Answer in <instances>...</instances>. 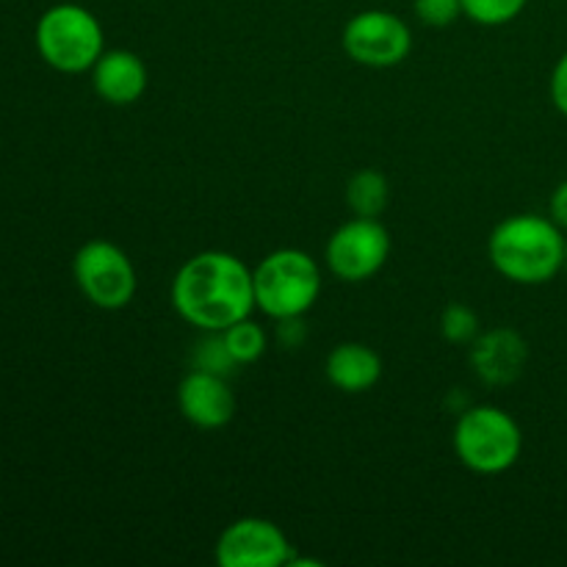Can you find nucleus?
<instances>
[{
  "label": "nucleus",
  "mask_w": 567,
  "mask_h": 567,
  "mask_svg": "<svg viewBox=\"0 0 567 567\" xmlns=\"http://www.w3.org/2000/svg\"><path fill=\"white\" fill-rule=\"evenodd\" d=\"M255 310L275 321L302 319L321 293V269L308 252L275 249L252 269Z\"/></svg>",
  "instance_id": "nucleus-3"
},
{
  "label": "nucleus",
  "mask_w": 567,
  "mask_h": 567,
  "mask_svg": "<svg viewBox=\"0 0 567 567\" xmlns=\"http://www.w3.org/2000/svg\"><path fill=\"white\" fill-rule=\"evenodd\" d=\"M177 408L197 430H221L236 415V393L225 374L197 365L177 385Z\"/></svg>",
  "instance_id": "nucleus-10"
},
{
  "label": "nucleus",
  "mask_w": 567,
  "mask_h": 567,
  "mask_svg": "<svg viewBox=\"0 0 567 567\" xmlns=\"http://www.w3.org/2000/svg\"><path fill=\"white\" fill-rule=\"evenodd\" d=\"M172 308L194 330L219 336L252 316V269L238 255L221 249L192 255L172 280Z\"/></svg>",
  "instance_id": "nucleus-1"
},
{
  "label": "nucleus",
  "mask_w": 567,
  "mask_h": 567,
  "mask_svg": "<svg viewBox=\"0 0 567 567\" xmlns=\"http://www.w3.org/2000/svg\"><path fill=\"white\" fill-rule=\"evenodd\" d=\"M391 203V186L388 177L377 169H360L347 183V205L352 216H369L380 219Z\"/></svg>",
  "instance_id": "nucleus-14"
},
{
  "label": "nucleus",
  "mask_w": 567,
  "mask_h": 567,
  "mask_svg": "<svg viewBox=\"0 0 567 567\" xmlns=\"http://www.w3.org/2000/svg\"><path fill=\"white\" fill-rule=\"evenodd\" d=\"M324 258L338 280L365 282L380 275L391 258V233L380 219L352 216L330 236Z\"/></svg>",
  "instance_id": "nucleus-8"
},
{
  "label": "nucleus",
  "mask_w": 567,
  "mask_h": 567,
  "mask_svg": "<svg viewBox=\"0 0 567 567\" xmlns=\"http://www.w3.org/2000/svg\"><path fill=\"white\" fill-rule=\"evenodd\" d=\"M413 11L424 25L449 28L463 17V0H413Z\"/></svg>",
  "instance_id": "nucleus-18"
},
{
  "label": "nucleus",
  "mask_w": 567,
  "mask_h": 567,
  "mask_svg": "<svg viewBox=\"0 0 567 567\" xmlns=\"http://www.w3.org/2000/svg\"><path fill=\"white\" fill-rule=\"evenodd\" d=\"M563 227L551 216L515 214L498 221L487 238L491 264L515 286H546L565 266Z\"/></svg>",
  "instance_id": "nucleus-2"
},
{
  "label": "nucleus",
  "mask_w": 567,
  "mask_h": 567,
  "mask_svg": "<svg viewBox=\"0 0 567 567\" xmlns=\"http://www.w3.org/2000/svg\"><path fill=\"white\" fill-rule=\"evenodd\" d=\"M529 363V343L513 327H496L471 343V365L485 385H513Z\"/></svg>",
  "instance_id": "nucleus-11"
},
{
  "label": "nucleus",
  "mask_w": 567,
  "mask_h": 567,
  "mask_svg": "<svg viewBox=\"0 0 567 567\" xmlns=\"http://www.w3.org/2000/svg\"><path fill=\"white\" fill-rule=\"evenodd\" d=\"M78 291L100 310H122L133 302L138 288L136 266L127 252L105 238L86 241L72 260Z\"/></svg>",
  "instance_id": "nucleus-6"
},
{
  "label": "nucleus",
  "mask_w": 567,
  "mask_h": 567,
  "mask_svg": "<svg viewBox=\"0 0 567 567\" xmlns=\"http://www.w3.org/2000/svg\"><path fill=\"white\" fill-rule=\"evenodd\" d=\"M221 347L230 354V360L236 365H249L258 363L266 354V347H269V338H266L264 327L255 324L252 319H241L233 327H227L225 332H219Z\"/></svg>",
  "instance_id": "nucleus-15"
},
{
  "label": "nucleus",
  "mask_w": 567,
  "mask_h": 567,
  "mask_svg": "<svg viewBox=\"0 0 567 567\" xmlns=\"http://www.w3.org/2000/svg\"><path fill=\"white\" fill-rule=\"evenodd\" d=\"M441 332L449 343H457V347L474 343L480 336V316L463 302L446 305L441 313Z\"/></svg>",
  "instance_id": "nucleus-17"
},
{
  "label": "nucleus",
  "mask_w": 567,
  "mask_h": 567,
  "mask_svg": "<svg viewBox=\"0 0 567 567\" xmlns=\"http://www.w3.org/2000/svg\"><path fill=\"white\" fill-rule=\"evenodd\" d=\"M460 463L480 476H498L513 468L524 452L520 424L496 404H476L463 410L452 435Z\"/></svg>",
  "instance_id": "nucleus-4"
},
{
  "label": "nucleus",
  "mask_w": 567,
  "mask_h": 567,
  "mask_svg": "<svg viewBox=\"0 0 567 567\" xmlns=\"http://www.w3.org/2000/svg\"><path fill=\"white\" fill-rule=\"evenodd\" d=\"M563 271L567 275V241H565V266H563Z\"/></svg>",
  "instance_id": "nucleus-21"
},
{
  "label": "nucleus",
  "mask_w": 567,
  "mask_h": 567,
  "mask_svg": "<svg viewBox=\"0 0 567 567\" xmlns=\"http://www.w3.org/2000/svg\"><path fill=\"white\" fill-rule=\"evenodd\" d=\"M37 50L48 66L64 75L89 72L105 50L103 25L81 3H55L39 17Z\"/></svg>",
  "instance_id": "nucleus-5"
},
{
  "label": "nucleus",
  "mask_w": 567,
  "mask_h": 567,
  "mask_svg": "<svg viewBox=\"0 0 567 567\" xmlns=\"http://www.w3.org/2000/svg\"><path fill=\"white\" fill-rule=\"evenodd\" d=\"M548 216H551L563 230H567V181L559 183L551 192V199H548Z\"/></svg>",
  "instance_id": "nucleus-20"
},
{
  "label": "nucleus",
  "mask_w": 567,
  "mask_h": 567,
  "mask_svg": "<svg viewBox=\"0 0 567 567\" xmlns=\"http://www.w3.org/2000/svg\"><path fill=\"white\" fill-rule=\"evenodd\" d=\"M341 48L354 64L369 70H391L413 50V33L402 17L385 9H365L343 25Z\"/></svg>",
  "instance_id": "nucleus-7"
},
{
  "label": "nucleus",
  "mask_w": 567,
  "mask_h": 567,
  "mask_svg": "<svg viewBox=\"0 0 567 567\" xmlns=\"http://www.w3.org/2000/svg\"><path fill=\"white\" fill-rule=\"evenodd\" d=\"M529 0H463V17L485 28L507 25L524 14Z\"/></svg>",
  "instance_id": "nucleus-16"
},
{
  "label": "nucleus",
  "mask_w": 567,
  "mask_h": 567,
  "mask_svg": "<svg viewBox=\"0 0 567 567\" xmlns=\"http://www.w3.org/2000/svg\"><path fill=\"white\" fill-rule=\"evenodd\" d=\"M214 554L221 567H280L293 559V546L275 520L247 515L221 529Z\"/></svg>",
  "instance_id": "nucleus-9"
},
{
  "label": "nucleus",
  "mask_w": 567,
  "mask_h": 567,
  "mask_svg": "<svg viewBox=\"0 0 567 567\" xmlns=\"http://www.w3.org/2000/svg\"><path fill=\"white\" fill-rule=\"evenodd\" d=\"M89 72H92V86L94 92H97V97L103 100V103L116 105V109L138 103V100L144 97V92H147V64H144L142 55H136L133 50H103L97 64Z\"/></svg>",
  "instance_id": "nucleus-12"
},
{
  "label": "nucleus",
  "mask_w": 567,
  "mask_h": 567,
  "mask_svg": "<svg viewBox=\"0 0 567 567\" xmlns=\"http://www.w3.org/2000/svg\"><path fill=\"white\" fill-rule=\"evenodd\" d=\"M324 374L341 393H365L380 382L382 358L360 341H343L327 354Z\"/></svg>",
  "instance_id": "nucleus-13"
},
{
  "label": "nucleus",
  "mask_w": 567,
  "mask_h": 567,
  "mask_svg": "<svg viewBox=\"0 0 567 567\" xmlns=\"http://www.w3.org/2000/svg\"><path fill=\"white\" fill-rule=\"evenodd\" d=\"M548 92H551L554 109L567 120V50L559 55V61L554 64L551 83H548Z\"/></svg>",
  "instance_id": "nucleus-19"
}]
</instances>
